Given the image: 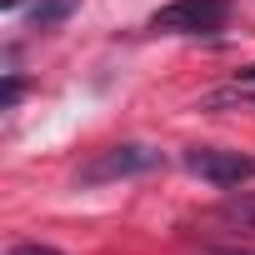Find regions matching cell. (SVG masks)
<instances>
[{
	"label": "cell",
	"instance_id": "7a4b0ae2",
	"mask_svg": "<svg viewBox=\"0 0 255 255\" xmlns=\"http://www.w3.org/2000/svg\"><path fill=\"white\" fill-rule=\"evenodd\" d=\"M230 15V0H170L150 15V30L160 35H200V30H220Z\"/></svg>",
	"mask_w": 255,
	"mask_h": 255
},
{
	"label": "cell",
	"instance_id": "6da1fadb",
	"mask_svg": "<svg viewBox=\"0 0 255 255\" xmlns=\"http://www.w3.org/2000/svg\"><path fill=\"white\" fill-rule=\"evenodd\" d=\"M165 165V155L155 150V145H140V140H120V145H105V150H95L80 170H75V180L80 185H110V180H130V175H150V170H160Z\"/></svg>",
	"mask_w": 255,
	"mask_h": 255
},
{
	"label": "cell",
	"instance_id": "277c9868",
	"mask_svg": "<svg viewBox=\"0 0 255 255\" xmlns=\"http://www.w3.org/2000/svg\"><path fill=\"white\" fill-rule=\"evenodd\" d=\"M75 10H80V0H35V5L25 10V20H30V30H55Z\"/></svg>",
	"mask_w": 255,
	"mask_h": 255
},
{
	"label": "cell",
	"instance_id": "8992f818",
	"mask_svg": "<svg viewBox=\"0 0 255 255\" xmlns=\"http://www.w3.org/2000/svg\"><path fill=\"white\" fill-rule=\"evenodd\" d=\"M20 75H5V90H0V110H15V100H20Z\"/></svg>",
	"mask_w": 255,
	"mask_h": 255
},
{
	"label": "cell",
	"instance_id": "52a82bcc",
	"mask_svg": "<svg viewBox=\"0 0 255 255\" xmlns=\"http://www.w3.org/2000/svg\"><path fill=\"white\" fill-rule=\"evenodd\" d=\"M5 255H60V250H50V245H15V250H5Z\"/></svg>",
	"mask_w": 255,
	"mask_h": 255
},
{
	"label": "cell",
	"instance_id": "3957f363",
	"mask_svg": "<svg viewBox=\"0 0 255 255\" xmlns=\"http://www.w3.org/2000/svg\"><path fill=\"white\" fill-rule=\"evenodd\" d=\"M185 170L210 180V185H220V190H230V185H240L255 170V160H245L240 150H220V145H190L185 150Z\"/></svg>",
	"mask_w": 255,
	"mask_h": 255
},
{
	"label": "cell",
	"instance_id": "ba28073f",
	"mask_svg": "<svg viewBox=\"0 0 255 255\" xmlns=\"http://www.w3.org/2000/svg\"><path fill=\"white\" fill-rule=\"evenodd\" d=\"M240 85H255V65H245V70H240Z\"/></svg>",
	"mask_w": 255,
	"mask_h": 255
},
{
	"label": "cell",
	"instance_id": "5b68a950",
	"mask_svg": "<svg viewBox=\"0 0 255 255\" xmlns=\"http://www.w3.org/2000/svg\"><path fill=\"white\" fill-rule=\"evenodd\" d=\"M225 220H240L245 230H255V190L250 195H230L225 200Z\"/></svg>",
	"mask_w": 255,
	"mask_h": 255
}]
</instances>
